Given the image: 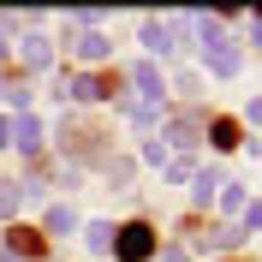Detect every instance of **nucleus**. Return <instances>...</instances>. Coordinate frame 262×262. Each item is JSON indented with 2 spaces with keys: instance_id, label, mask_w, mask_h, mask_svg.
I'll return each instance as SVG.
<instances>
[{
  "instance_id": "f257e3e1",
  "label": "nucleus",
  "mask_w": 262,
  "mask_h": 262,
  "mask_svg": "<svg viewBox=\"0 0 262 262\" xmlns=\"http://www.w3.org/2000/svg\"><path fill=\"white\" fill-rule=\"evenodd\" d=\"M119 256H125V262L149 256V227H125V238H119Z\"/></svg>"
}]
</instances>
